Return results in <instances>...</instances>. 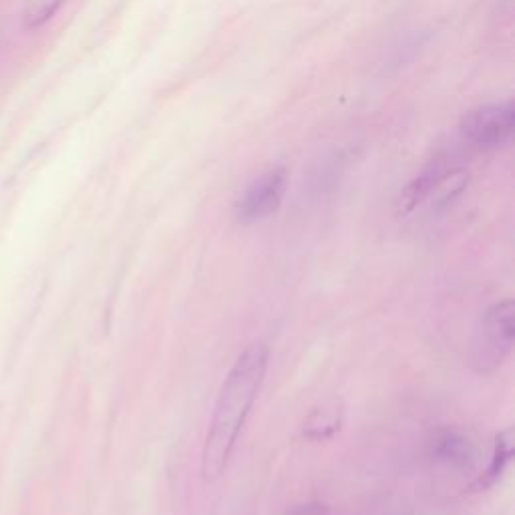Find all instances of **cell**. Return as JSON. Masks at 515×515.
Returning a JSON list of instances; mask_svg holds the SVG:
<instances>
[{"instance_id": "1", "label": "cell", "mask_w": 515, "mask_h": 515, "mask_svg": "<svg viewBox=\"0 0 515 515\" xmlns=\"http://www.w3.org/2000/svg\"><path fill=\"white\" fill-rule=\"evenodd\" d=\"M270 351L264 342H254L230 369L208 429L202 453V475L206 481H216L228 467L244 423L256 403L264 375L268 369Z\"/></svg>"}, {"instance_id": "2", "label": "cell", "mask_w": 515, "mask_h": 515, "mask_svg": "<svg viewBox=\"0 0 515 515\" xmlns=\"http://www.w3.org/2000/svg\"><path fill=\"white\" fill-rule=\"evenodd\" d=\"M515 340V306L513 300H503L493 304L477 330L473 342V365L477 371L485 373L503 363L511 353Z\"/></svg>"}, {"instance_id": "3", "label": "cell", "mask_w": 515, "mask_h": 515, "mask_svg": "<svg viewBox=\"0 0 515 515\" xmlns=\"http://www.w3.org/2000/svg\"><path fill=\"white\" fill-rule=\"evenodd\" d=\"M515 127V105L513 101H501L483 105L467 113L461 121V131L467 141L477 147L503 145Z\"/></svg>"}, {"instance_id": "4", "label": "cell", "mask_w": 515, "mask_h": 515, "mask_svg": "<svg viewBox=\"0 0 515 515\" xmlns=\"http://www.w3.org/2000/svg\"><path fill=\"white\" fill-rule=\"evenodd\" d=\"M288 186V171L284 167H274L260 176L238 200L236 218L242 224H254L266 220L278 212L282 206Z\"/></svg>"}, {"instance_id": "5", "label": "cell", "mask_w": 515, "mask_h": 515, "mask_svg": "<svg viewBox=\"0 0 515 515\" xmlns=\"http://www.w3.org/2000/svg\"><path fill=\"white\" fill-rule=\"evenodd\" d=\"M431 455L437 463L449 469L469 471L475 465L477 449L467 433L455 427H447L435 433L431 443Z\"/></svg>"}, {"instance_id": "6", "label": "cell", "mask_w": 515, "mask_h": 515, "mask_svg": "<svg viewBox=\"0 0 515 515\" xmlns=\"http://www.w3.org/2000/svg\"><path fill=\"white\" fill-rule=\"evenodd\" d=\"M340 425L342 403L338 399H330L310 411L302 425V435L310 441H328L340 431Z\"/></svg>"}, {"instance_id": "7", "label": "cell", "mask_w": 515, "mask_h": 515, "mask_svg": "<svg viewBox=\"0 0 515 515\" xmlns=\"http://www.w3.org/2000/svg\"><path fill=\"white\" fill-rule=\"evenodd\" d=\"M513 429H505L501 433H497L495 437V445H493V455H491V463L487 467V471L479 477L477 487H489L493 485L505 471V467L509 465L511 457H513Z\"/></svg>"}, {"instance_id": "8", "label": "cell", "mask_w": 515, "mask_h": 515, "mask_svg": "<svg viewBox=\"0 0 515 515\" xmlns=\"http://www.w3.org/2000/svg\"><path fill=\"white\" fill-rule=\"evenodd\" d=\"M63 5V0H41V3L33 5L25 17L27 21V27L29 29H37L39 25L47 23L55 13L57 9Z\"/></svg>"}, {"instance_id": "9", "label": "cell", "mask_w": 515, "mask_h": 515, "mask_svg": "<svg viewBox=\"0 0 515 515\" xmlns=\"http://www.w3.org/2000/svg\"><path fill=\"white\" fill-rule=\"evenodd\" d=\"M294 515H326V509L324 505H304V507H298Z\"/></svg>"}]
</instances>
